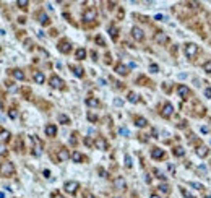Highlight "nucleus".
<instances>
[{
	"instance_id": "51",
	"label": "nucleus",
	"mask_w": 211,
	"mask_h": 198,
	"mask_svg": "<svg viewBox=\"0 0 211 198\" xmlns=\"http://www.w3.org/2000/svg\"><path fill=\"white\" fill-rule=\"evenodd\" d=\"M85 198H94V196H93V195H91V193H89V195H86V196H85Z\"/></svg>"
},
{
	"instance_id": "46",
	"label": "nucleus",
	"mask_w": 211,
	"mask_h": 198,
	"mask_svg": "<svg viewBox=\"0 0 211 198\" xmlns=\"http://www.w3.org/2000/svg\"><path fill=\"white\" fill-rule=\"evenodd\" d=\"M198 171H200V172H203V174H205V172H206V166H200V167H198Z\"/></svg>"
},
{
	"instance_id": "44",
	"label": "nucleus",
	"mask_w": 211,
	"mask_h": 198,
	"mask_svg": "<svg viewBox=\"0 0 211 198\" xmlns=\"http://www.w3.org/2000/svg\"><path fill=\"white\" fill-rule=\"evenodd\" d=\"M205 96H206V98H211V88L205 89Z\"/></svg>"
},
{
	"instance_id": "20",
	"label": "nucleus",
	"mask_w": 211,
	"mask_h": 198,
	"mask_svg": "<svg viewBox=\"0 0 211 198\" xmlns=\"http://www.w3.org/2000/svg\"><path fill=\"white\" fill-rule=\"evenodd\" d=\"M135 125L138 127V128H143V127L148 125V120H146L145 117H135Z\"/></svg>"
},
{
	"instance_id": "6",
	"label": "nucleus",
	"mask_w": 211,
	"mask_h": 198,
	"mask_svg": "<svg viewBox=\"0 0 211 198\" xmlns=\"http://www.w3.org/2000/svg\"><path fill=\"white\" fill-rule=\"evenodd\" d=\"M177 94L180 96L182 99H188L190 98V88L185 85H179L177 86Z\"/></svg>"
},
{
	"instance_id": "38",
	"label": "nucleus",
	"mask_w": 211,
	"mask_h": 198,
	"mask_svg": "<svg viewBox=\"0 0 211 198\" xmlns=\"http://www.w3.org/2000/svg\"><path fill=\"white\" fill-rule=\"evenodd\" d=\"M8 116H10L11 119H18V112H16L15 109H11V111L8 112Z\"/></svg>"
},
{
	"instance_id": "35",
	"label": "nucleus",
	"mask_w": 211,
	"mask_h": 198,
	"mask_svg": "<svg viewBox=\"0 0 211 198\" xmlns=\"http://www.w3.org/2000/svg\"><path fill=\"white\" fill-rule=\"evenodd\" d=\"M190 187H193V188H196V190H201V188H203V185H201V183H198V182H190Z\"/></svg>"
},
{
	"instance_id": "9",
	"label": "nucleus",
	"mask_w": 211,
	"mask_h": 198,
	"mask_svg": "<svg viewBox=\"0 0 211 198\" xmlns=\"http://www.w3.org/2000/svg\"><path fill=\"white\" fill-rule=\"evenodd\" d=\"M114 188H117V190H125L127 188V182H125V179L124 177H116V179H114Z\"/></svg>"
},
{
	"instance_id": "21",
	"label": "nucleus",
	"mask_w": 211,
	"mask_h": 198,
	"mask_svg": "<svg viewBox=\"0 0 211 198\" xmlns=\"http://www.w3.org/2000/svg\"><path fill=\"white\" fill-rule=\"evenodd\" d=\"M86 106L88 107H99V101L96 99V98H86Z\"/></svg>"
},
{
	"instance_id": "40",
	"label": "nucleus",
	"mask_w": 211,
	"mask_h": 198,
	"mask_svg": "<svg viewBox=\"0 0 211 198\" xmlns=\"http://www.w3.org/2000/svg\"><path fill=\"white\" fill-rule=\"evenodd\" d=\"M88 119L91 120V122H96V120H98V116H94L93 112H89V114H88Z\"/></svg>"
},
{
	"instance_id": "31",
	"label": "nucleus",
	"mask_w": 211,
	"mask_h": 198,
	"mask_svg": "<svg viewBox=\"0 0 211 198\" xmlns=\"http://www.w3.org/2000/svg\"><path fill=\"white\" fill-rule=\"evenodd\" d=\"M16 5H18V7H20V8L26 10V8H28V5H29V2H28V0H18V2H16Z\"/></svg>"
},
{
	"instance_id": "52",
	"label": "nucleus",
	"mask_w": 211,
	"mask_h": 198,
	"mask_svg": "<svg viewBox=\"0 0 211 198\" xmlns=\"http://www.w3.org/2000/svg\"><path fill=\"white\" fill-rule=\"evenodd\" d=\"M0 52H2V46H0Z\"/></svg>"
},
{
	"instance_id": "36",
	"label": "nucleus",
	"mask_w": 211,
	"mask_h": 198,
	"mask_svg": "<svg viewBox=\"0 0 211 198\" xmlns=\"http://www.w3.org/2000/svg\"><path fill=\"white\" fill-rule=\"evenodd\" d=\"M203 70H205L206 73H211V62H206V63H205V65H203Z\"/></svg>"
},
{
	"instance_id": "2",
	"label": "nucleus",
	"mask_w": 211,
	"mask_h": 198,
	"mask_svg": "<svg viewBox=\"0 0 211 198\" xmlns=\"http://www.w3.org/2000/svg\"><path fill=\"white\" fill-rule=\"evenodd\" d=\"M83 21L85 23H93L96 18H98V11H96L94 8H88V10H85L83 11Z\"/></svg>"
},
{
	"instance_id": "29",
	"label": "nucleus",
	"mask_w": 211,
	"mask_h": 198,
	"mask_svg": "<svg viewBox=\"0 0 211 198\" xmlns=\"http://www.w3.org/2000/svg\"><path fill=\"white\" fill-rule=\"evenodd\" d=\"M158 188H159V192H162V193H169V192H171L169 185L166 183V182H164V183H159V187H158Z\"/></svg>"
},
{
	"instance_id": "4",
	"label": "nucleus",
	"mask_w": 211,
	"mask_h": 198,
	"mask_svg": "<svg viewBox=\"0 0 211 198\" xmlns=\"http://www.w3.org/2000/svg\"><path fill=\"white\" fill-rule=\"evenodd\" d=\"M184 50H185V55H187L188 59H192V57H195L198 54V46L196 44H187Z\"/></svg>"
},
{
	"instance_id": "27",
	"label": "nucleus",
	"mask_w": 211,
	"mask_h": 198,
	"mask_svg": "<svg viewBox=\"0 0 211 198\" xmlns=\"http://www.w3.org/2000/svg\"><path fill=\"white\" fill-rule=\"evenodd\" d=\"M8 140H10V132L8 130L0 132V141H8Z\"/></svg>"
},
{
	"instance_id": "16",
	"label": "nucleus",
	"mask_w": 211,
	"mask_h": 198,
	"mask_svg": "<svg viewBox=\"0 0 211 198\" xmlns=\"http://www.w3.org/2000/svg\"><path fill=\"white\" fill-rule=\"evenodd\" d=\"M44 132H46L47 137H55V135H57V127H55L54 124H49L46 128H44Z\"/></svg>"
},
{
	"instance_id": "19",
	"label": "nucleus",
	"mask_w": 211,
	"mask_h": 198,
	"mask_svg": "<svg viewBox=\"0 0 211 198\" xmlns=\"http://www.w3.org/2000/svg\"><path fill=\"white\" fill-rule=\"evenodd\" d=\"M83 159H85V156H83L80 151H73L72 153V161L73 162H83Z\"/></svg>"
},
{
	"instance_id": "5",
	"label": "nucleus",
	"mask_w": 211,
	"mask_h": 198,
	"mask_svg": "<svg viewBox=\"0 0 211 198\" xmlns=\"http://www.w3.org/2000/svg\"><path fill=\"white\" fill-rule=\"evenodd\" d=\"M70 158H72V154H70V151H68L67 148H60L59 151H57V159H59L60 162L68 161Z\"/></svg>"
},
{
	"instance_id": "17",
	"label": "nucleus",
	"mask_w": 211,
	"mask_h": 198,
	"mask_svg": "<svg viewBox=\"0 0 211 198\" xmlns=\"http://www.w3.org/2000/svg\"><path fill=\"white\" fill-rule=\"evenodd\" d=\"M116 72H117L119 75L125 76L127 73H129V67H125L124 63H119V65H116Z\"/></svg>"
},
{
	"instance_id": "3",
	"label": "nucleus",
	"mask_w": 211,
	"mask_h": 198,
	"mask_svg": "<svg viewBox=\"0 0 211 198\" xmlns=\"http://www.w3.org/2000/svg\"><path fill=\"white\" fill-rule=\"evenodd\" d=\"M78 188H80V183L76 180H68V182H65V185H63V190H65L67 193H75Z\"/></svg>"
},
{
	"instance_id": "47",
	"label": "nucleus",
	"mask_w": 211,
	"mask_h": 198,
	"mask_svg": "<svg viewBox=\"0 0 211 198\" xmlns=\"http://www.w3.org/2000/svg\"><path fill=\"white\" fill-rule=\"evenodd\" d=\"M114 104H116V106H122V104H124V101H120V99H116V101H114Z\"/></svg>"
},
{
	"instance_id": "1",
	"label": "nucleus",
	"mask_w": 211,
	"mask_h": 198,
	"mask_svg": "<svg viewBox=\"0 0 211 198\" xmlns=\"http://www.w3.org/2000/svg\"><path fill=\"white\" fill-rule=\"evenodd\" d=\"M0 175L3 177H13L15 175V166L11 161H3L0 162Z\"/></svg>"
},
{
	"instance_id": "50",
	"label": "nucleus",
	"mask_w": 211,
	"mask_h": 198,
	"mask_svg": "<svg viewBox=\"0 0 211 198\" xmlns=\"http://www.w3.org/2000/svg\"><path fill=\"white\" fill-rule=\"evenodd\" d=\"M54 198H63L62 195H59V193H57V195H54Z\"/></svg>"
},
{
	"instance_id": "41",
	"label": "nucleus",
	"mask_w": 211,
	"mask_h": 198,
	"mask_svg": "<svg viewBox=\"0 0 211 198\" xmlns=\"http://www.w3.org/2000/svg\"><path fill=\"white\" fill-rule=\"evenodd\" d=\"M5 153H7V148H5L3 143H0V156H3Z\"/></svg>"
},
{
	"instance_id": "48",
	"label": "nucleus",
	"mask_w": 211,
	"mask_h": 198,
	"mask_svg": "<svg viewBox=\"0 0 211 198\" xmlns=\"http://www.w3.org/2000/svg\"><path fill=\"white\" fill-rule=\"evenodd\" d=\"M44 177H50V172L49 171H44Z\"/></svg>"
},
{
	"instance_id": "22",
	"label": "nucleus",
	"mask_w": 211,
	"mask_h": 198,
	"mask_svg": "<svg viewBox=\"0 0 211 198\" xmlns=\"http://www.w3.org/2000/svg\"><path fill=\"white\" fill-rule=\"evenodd\" d=\"M70 68H72V72L75 73V76H78V78H81V76L85 75V70H83L81 67H73V65H72Z\"/></svg>"
},
{
	"instance_id": "8",
	"label": "nucleus",
	"mask_w": 211,
	"mask_h": 198,
	"mask_svg": "<svg viewBox=\"0 0 211 198\" xmlns=\"http://www.w3.org/2000/svg\"><path fill=\"white\" fill-rule=\"evenodd\" d=\"M132 37H133L135 41H143V39H145L143 29H140L138 26H133V28H132Z\"/></svg>"
},
{
	"instance_id": "12",
	"label": "nucleus",
	"mask_w": 211,
	"mask_h": 198,
	"mask_svg": "<svg viewBox=\"0 0 211 198\" xmlns=\"http://www.w3.org/2000/svg\"><path fill=\"white\" fill-rule=\"evenodd\" d=\"M49 85L52 86V88H62L63 86V81L57 75H52V76H50V80H49Z\"/></svg>"
},
{
	"instance_id": "13",
	"label": "nucleus",
	"mask_w": 211,
	"mask_h": 198,
	"mask_svg": "<svg viewBox=\"0 0 211 198\" xmlns=\"http://www.w3.org/2000/svg\"><path fill=\"white\" fill-rule=\"evenodd\" d=\"M59 50L62 54H68L70 50H72V44L68 41H62V42H59Z\"/></svg>"
},
{
	"instance_id": "42",
	"label": "nucleus",
	"mask_w": 211,
	"mask_h": 198,
	"mask_svg": "<svg viewBox=\"0 0 211 198\" xmlns=\"http://www.w3.org/2000/svg\"><path fill=\"white\" fill-rule=\"evenodd\" d=\"M154 172H156V175H158L159 179H162V180H166V175H164V174H162V172H161V171H159V169H156Z\"/></svg>"
},
{
	"instance_id": "32",
	"label": "nucleus",
	"mask_w": 211,
	"mask_h": 198,
	"mask_svg": "<svg viewBox=\"0 0 211 198\" xmlns=\"http://www.w3.org/2000/svg\"><path fill=\"white\" fill-rule=\"evenodd\" d=\"M129 101H130V103H133V104L138 103V96L135 93H129Z\"/></svg>"
},
{
	"instance_id": "39",
	"label": "nucleus",
	"mask_w": 211,
	"mask_h": 198,
	"mask_svg": "<svg viewBox=\"0 0 211 198\" xmlns=\"http://www.w3.org/2000/svg\"><path fill=\"white\" fill-rule=\"evenodd\" d=\"M180 192H182V195H184L185 198H193V195H190V193H188V192L185 190V188H180Z\"/></svg>"
},
{
	"instance_id": "25",
	"label": "nucleus",
	"mask_w": 211,
	"mask_h": 198,
	"mask_svg": "<svg viewBox=\"0 0 211 198\" xmlns=\"http://www.w3.org/2000/svg\"><path fill=\"white\" fill-rule=\"evenodd\" d=\"M57 119H59V122L63 124V125H68L70 124V117L65 116V114H59V117H57Z\"/></svg>"
},
{
	"instance_id": "10",
	"label": "nucleus",
	"mask_w": 211,
	"mask_h": 198,
	"mask_svg": "<svg viewBox=\"0 0 211 198\" xmlns=\"http://www.w3.org/2000/svg\"><path fill=\"white\" fill-rule=\"evenodd\" d=\"M167 41H169V37H167V34H166V33H162V31H158V33L154 34V42L161 44V46H164Z\"/></svg>"
},
{
	"instance_id": "15",
	"label": "nucleus",
	"mask_w": 211,
	"mask_h": 198,
	"mask_svg": "<svg viewBox=\"0 0 211 198\" xmlns=\"http://www.w3.org/2000/svg\"><path fill=\"white\" fill-rule=\"evenodd\" d=\"M33 78H34V81L37 83V85H44V81H46V75H44L42 72H34Z\"/></svg>"
},
{
	"instance_id": "49",
	"label": "nucleus",
	"mask_w": 211,
	"mask_h": 198,
	"mask_svg": "<svg viewBox=\"0 0 211 198\" xmlns=\"http://www.w3.org/2000/svg\"><path fill=\"white\" fill-rule=\"evenodd\" d=\"M150 198H161V196H159V195H156V193H153V195H151Z\"/></svg>"
},
{
	"instance_id": "18",
	"label": "nucleus",
	"mask_w": 211,
	"mask_h": 198,
	"mask_svg": "<svg viewBox=\"0 0 211 198\" xmlns=\"http://www.w3.org/2000/svg\"><path fill=\"white\" fill-rule=\"evenodd\" d=\"M196 154L200 156V158H206L209 154V150L206 148V146H198V148H196Z\"/></svg>"
},
{
	"instance_id": "33",
	"label": "nucleus",
	"mask_w": 211,
	"mask_h": 198,
	"mask_svg": "<svg viewBox=\"0 0 211 198\" xmlns=\"http://www.w3.org/2000/svg\"><path fill=\"white\" fill-rule=\"evenodd\" d=\"M150 72L151 73H158L159 72V67L156 65V63H151V65H150Z\"/></svg>"
},
{
	"instance_id": "53",
	"label": "nucleus",
	"mask_w": 211,
	"mask_h": 198,
	"mask_svg": "<svg viewBox=\"0 0 211 198\" xmlns=\"http://www.w3.org/2000/svg\"><path fill=\"white\" fill-rule=\"evenodd\" d=\"M114 198H119V196H114Z\"/></svg>"
},
{
	"instance_id": "14",
	"label": "nucleus",
	"mask_w": 211,
	"mask_h": 198,
	"mask_svg": "<svg viewBox=\"0 0 211 198\" xmlns=\"http://www.w3.org/2000/svg\"><path fill=\"white\" fill-rule=\"evenodd\" d=\"M151 158H153V159H162V158H164V150H161V148H153V150H151Z\"/></svg>"
},
{
	"instance_id": "7",
	"label": "nucleus",
	"mask_w": 211,
	"mask_h": 198,
	"mask_svg": "<svg viewBox=\"0 0 211 198\" xmlns=\"http://www.w3.org/2000/svg\"><path fill=\"white\" fill-rule=\"evenodd\" d=\"M172 114H174V106H172L171 103H166L164 106H162V111H161V116L164 117V119H169Z\"/></svg>"
},
{
	"instance_id": "30",
	"label": "nucleus",
	"mask_w": 211,
	"mask_h": 198,
	"mask_svg": "<svg viewBox=\"0 0 211 198\" xmlns=\"http://www.w3.org/2000/svg\"><path fill=\"white\" fill-rule=\"evenodd\" d=\"M39 23H41V24H49V23H50V21H49V16H47L46 13H41V15H39Z\"/></svg>"
},
{
	"instance_id": "11",
	"label": "nucleus",
	"mask_w": 211,
	"mask_h": 198,
	"mask_svg": "<svg viewBox=\"0 0 211 198\" xmlns=\"http://www.w3.org/2000/svg\"><path fill=\"white\" fill-rule=\"evenodd\" d=\"M94 146H96L98 150H101V151H106V150H107V141H106L102 137H98V138L94 140Z\"/></svg>"
},
{
	"instance_id": "34",
	"label": "nucleus",
	"mask_w": 211,
	"mask_h": 198,
	"mask_svg": "<svg viewBox=\"0 0 211 198\" xmlns=\"http://www.w3.org/2000/svg\"><path fill=\"white\" fill-rule=\"evenodd\" d=\"M119 133H120V135H124V137L130 135V132H129V128H127V127H122V128L119 130Z\"/></svg>"
},
{
	"instance_id": "37",
	"label": "nucleus",
	"mask_w": 211,
	"mask_h": 198,
	"mask_svg": "<svg viewBox=\"0 0 211 198\" xmlns=\"http://www.w3.org/2000/svg\"><path fill=\"white\" fill-rule=\"evenodd\" d=\"M125 166H127V167H132V158L129 154L125 156Z\"/></svg>"
},
{
	"instance_id": "23",
	"label": "nucleus",
	"mask_w": 211,
	"mask_h": 198,
	"mask_svg": "<svg viewBox=\"0 0 211 198\" xmlns=\"http://www.w3.org/2000/svg\"><path fill=\"white\" fill-rule=\"evenodd\" d=\"M11 75H13V78H15V80H20V81L24 80V73L21 72V70H18V68L13 70V72H11Z\"/></svg>"
},
{
	"instance_id": "43",
	"label": "nucleus",
	"mask_w": 211,
	"mask_h": 198,
	"mask_svg": "<svg viewBox=\"0 0 211 198\" xmlns=\"http://www.w3.org/2000/svg\"><path fill=\"white\" fill-rule=\"evenodd\" d=\"M96 42H98V44H101V46H104V39H102L101 36H98V37H96Z\"/></svg>"
},
{
	"instance_id": "26",
	"label": "nucleus",
	"mask_w": 211,
	"mask_h": 198,
	"mask_svg": "<svg viewBox=\"0 0 211 198\" xmlns=\"http://www.w3.org/2000/svg\"><path fill=\"white\" fill-rule=\"evenodd\" d=\"M75 55H76V59H78V60H83L86 57V50L83 49V47H80V49H76V54Z\"/></svg>"
},
{
	"instance_id": "28",
	"label": "nucleus",
	"mask_w": 211,
	"mask_h": 198,
	"mask_svg": "<svg viewBox=\"0 0 211 198\" xmlns=\"http://www.w3.org/2000/svg\"><path fill=\"white\" fill-rule=\"evenodd\" d=\"M109 34L112 39H117V36H119V29L116 26H109Z\"/></svg>"
},
{
	"instance_id": "24",
	"label": "nucleus",
	"mask_w": 211,
	"mask_h": 198,
	"mask_svg": "<svg viewBox=\"0 0 211 198\" xmlns=\"http://www.w3.org/2000/svg\"><path fill=\"white\" fill-rule=\"evenodd\" d=\"M172 154H174V156H177V158H182V156L185 154V150L182 148V146H175V148H174V151H172Z\"/></svg>"
},
{
	"instance_id": "45",
	"label": "nucleus",
	"mask_w": 211,
	"mask_h": 198,
	"mask_svg": "<svg viewBox=\"0 0 211 198\" xmlns=\"http://www.w3.org/2000/svg\"><path fill=\"white\" fill-rule=\"evenodd\" d=\"M154 20H158V21H162V20H166V18H164L162 15H156V16H154Z\"/></svg>"
}]
</instances>
